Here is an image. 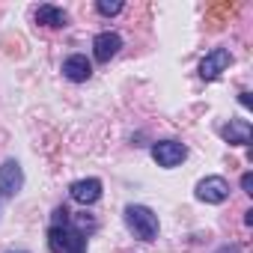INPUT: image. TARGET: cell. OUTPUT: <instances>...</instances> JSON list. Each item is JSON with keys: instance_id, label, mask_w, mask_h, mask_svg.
<instances>
[{"instance_id": "obj_8", "label": "cell", "mask_w": 253, "mask_h": 253, "mask_svg": "<svg viewBox=\"0 0 253 253\" xmlns=\"http://www.w3.org/2000/svg\"><path fill=\"white\" fill-rule=\"evenodd\" d=\"M220 134H223L226 143H232V146H244V143H250L253 128H250V122H247V119H229V125H223Z\"/></svg>"}, {"instance_id": "obj_5", "label": "cell", "mask_w": 253, "mask_h": 253, "mask_svg": "<svg viewBox=\"0 0 253 253\" xmlns=\"http://www.w3.org/2000/svg\"><path fill=\"white\" fill-rule=\"evenodd\" d=\"M21 185H24V170H21V164L18 161H3L0 164V194H6V197H12V194H18L21 191Z\"/></svg>"}, {"instance_id": "obj_10", "label": "cell", "mask_w": 253, "mask_h": 253, "mask_svg": "<svg viewBox=\"0 0 253 253\" xmlns=\"http://www.w3.org/2000/svg\"><path fill=\"white\" fill-rule=\"evenodd\" d=\"M36 21H39V24H45V27H66V12H63L60 6L45 3V6H39V9H36Z\"/></svg>"}, {"instance_id": "obj_16", "label": "cell", "mask_w": 253, "mask_h": 253, "mask_svg": "<svg viewBox=\"0 0 253 253\" xmlns=\"http://www.w3.org/2000/svg\"><path fill=\"white\" fill-rule=\"evenodd\" d=\"M238 101H241V107H250V104H253L250 92H238Z\"/></svg>"}, {"instance_id": "obj_13", "label": "cell", "mask_w": 253, "mask_h": 253, "mask_svg": "<svg viewBox=\"0 0 253 253\" xmlns=\"http://www.w3.org/2000/svg\"><path fill=\"white\" fill-rule=\"evenodd\" d=\"M95 9L101 15H116V12H122V3H119V0H98Z\"/></svg>"}, {"instance_id": "obj_17", "label": "cell", "mask_w": 253, "mask_h": 253, "mask_svg": "<svg viewBox=\"0 0 253 253\" xmlns=\"http://www.w3.org/2000/svg\"><path fill=\"white\" fill-rule=\"evenodd\" d=\"M9 253H27V250H9Z\"/></svg>"}, {"instance_id": "obj_15", "label": "cell", "mask_w": 253, "mask_h": 253, "mask_svg": "<svg viewBox=\"0 0 253 253\" xmlns=\"http://www.w3.org/2000/svg\"><path fill=\"white\" fill-rule=\"evenodd\" d=\"M54 220H57L54 226H60V223L66 226V220H69V211H66V209H57V211H54Z\"/></svg>"}, {"instance_id": "obj_7", "label": "cell", "mask_w": 253, "mask_h": 253, "mask_svg": "<svg viewBox=\"0 0 253 253\" xmlns=\"http://www.w3.org/2000/svg\"><path fill=\"white\" fill-rule=\"evenodd\" d=\"M122 48V39L116 36V33H98L95 39H92V54H95V60L98 63H110V57H116V51Z\"/></svg>"}, {"instance_id": "obj_6", "label": "cell", "mask_w": 253, "mask_h": 253, "mask_svg": "<svg viewBox=\"0 0 253 253\" xmlns=\"http://www.w3.org/2000/svg\"><path fill=\"white\" fill-rule=\"evenodd\" d=\"M69 194H72L75 203H81V206H92V203L101 197V182H98V179H78V182H72Z\"/></svg>"}, {"instance_id": "obj_4", "label": "cell", "mask_w": 253, "mask_h": 253, "mask_svg": "<svg viewBox=\"0 0 253 253\" xmlns=\"http://www.w3.org/2000/svg\"><path fill=\"white\" fill-rule=\"evenodd\" d=\"M226 197H229V182H226L223 176H206V179L197 185V200H203V203L217 206V203H223Z\"/></svg>"}, {"instance_id": "obj_3", "label": "cell", "mask_w": 253, "mask_h": 253, "mask_svg": "<svg viewBox=\"0 0 253 253\" xmlns=\"http://www.w3.org/2000/svg\"><path fill=\"white\" fill-rule=\"evenodd\" d=\"M152 158L158 161V167H179L185 158H188V149L182 146V143H176V140H161V143H155L152 146Z\"/></svg>"}, {"instance_id": "obj_9", "label": "cell", "mask_w": 253, "mask_h": 253, "mask_svg": "<svg viewBox=\"0 0 253 253\" xmlns=\"http://www.w3.org/2000/svg\"><path fill=\"white\" fill-rule=\"evenodd\" d=\"M63 75H66L69 81H75V84H84V81H89V75H92V63H89L84 54H72V57L63 63Z\"/></svg>"}, {"instance_id": "obj_12", "label": "cell", "mask_w": 253, "mask_h": 253, "mask_svg": "<svg viewBox=\"0 0 253 253\" xmlns=\"http://www.w3.org/2000/svg\"><path fill=\"white\" fill-rule=\"evenodd\" d=\"M66 253H86V238H84V232H78V229H69Z\"/></svg>"}, {"instance_id": "obj_11", "label": "cell", "mask_w": 253, "mask_h": 253, "mask_svg": "<svg viewBox=\"0 0 253 253\" xmlns=\"http://www.w3.org/2000/svg\"><path fill=\"white\" fill-rule=\"evenodd\" d=\"M66 241H69V229L66 226H51L48 229V247H51V253H66Z\"/></svg>"}, {"instance_id": "obj_2", "label": "cell", "mask_w": 253, "mask_h": 253, "mask_svg": "<svg viewBox=\"0 0 253 253\" xmlns=\"http://www.w3.org/2000/svg\"><path fill=\"white\" fill-rule=\"evenodd\" d=\"M229 63H232V54H229L226 48H214V51H209V54L203 57V63H200V78H203V81H214V78H220V75L229 69Z\"/></svg>"}, {"instance_id": "obj_1", "label": "cell", "mask_w": 253, "mask_h": 253, "mask_svg": "<svg viewBox=\"0 0 253 253\" xmlns=\"http://www.w3.org/2000/svg\"><path fill=\"white\" fill-rule=\"evenodd\" d=\"M125 223L140 241H155L158 238V214L146 206H128L125 209Z\"/></svg>"}, {"instance_id": "obj_14", "label": "cell", "mask_w": 253, "mask_h": 253, "mask_svg": "<svg viewBox=\"0 0 253 253\" xmlns=\"http://www.w3.org/2000/svg\"><path fill=\"white\" fill-rule=\"evenodd\" d=\"M241 188H244V194H253V173L241 176Z\"/></svg>"}]
</instances>
